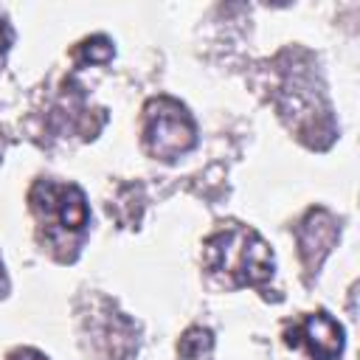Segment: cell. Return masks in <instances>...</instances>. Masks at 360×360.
<instances>
[{
  "instance_id": "cell-1",
  "label": "cell",
  "mask_w": 360,
  "mask_h": 360,
  "mask_svg": "<svg viewBox=\"0 0 360 360\" xmlns=\"http://www.w3.org/2000/svg\"><path fill=\"white\" fill-rule=\"evenodd\" d=\"M205 253L211 273H219L233 284H256L273 273V256L267 245L245 228L219 231L211 236Z\"/></svg>"
},
{
  "instance_id": "cell-2",
  "label": "cell",
  "mask_w": 360,
  "mask_h": 360,
  "mask_svg": "<svg viewBox=\"0 0 360 360\" xmlns=\"http://www.w3.org/2000/svg\"><path fill=\"white\" fill-rule=\"evenodd\" d=\"M146 146L155 158L174 160L194 146V121L172 98H158L146 110Z\"/></svg>"
},
{
  "instance_id": "cell-3",
  "label": "cell",
  "mask_w": 360,
  "mask_h": 360,
  "mask_svg": "<svg viewBox=\"0 0 360 360\" xmlns=\"http://www.w3.org/2000/svg\"><path fill=\"white\" fill-rule=\"evenodd\" d=\"M34 208L42 211L56 228L79 231L87 222V202L84 194L76 186H59V183H42L34 188Z\"/></svg>"
},
{
  "instance_id": "cell-4",
  "label": "cell",
  "mask_w": 360,
  "mask_h": 360,
  "mask_svg": "<svg viewBox=\"0 0 360 360\" xmlns=\"http://www.w3.org/2000/svg\"><path fill=\"white\" fill-rule=\"evenodd\" d=\"M292 346H307L315 360H335L343 349V329L326 312L307 315L287 338Z\"/></svg>"
},
{
  "instance_id": "cell-5",
  "label": "cell",
  "mask_w": 360,
  "mask_h": 360,
  "mask_svg": "<svg viewBox=\"0 0 360 360\" xmlns=\"http://www.w3.org/2000/svg\"><path fill=\"white\" fill-rule=\"evenodd\" d=\"M8 45H11V28L6 25V20H0V59L8 51Z\"/></svg>"
},
{
  "instance_id": "cell-6",
  "label": "cell",
  "mask_w": 360,
  "mask_h": 360,
  "mask_svg": "<svg viewBox=\"0 0 360 360\" xmlns=\"http://www.w3.org/2000/svg\"><path fill=\"white\" fill-rule=\"evenodd\" d=\"M14 360H45L39 352H31V349H25V352H17L14 354Z\"/></svg>"
}]
</instances>
